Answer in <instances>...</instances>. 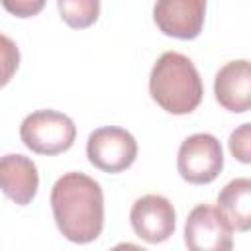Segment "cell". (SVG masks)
<instances>
[{
  "label": "cell",
  "instance_id": "cell-1",
  "mask_svg": "<svg viewBox=\"0 0 251 251\" xmlns=\"http://www.w3.org/2000/svg\"><path fill=\"white\" fill-rule=\"evenodd\" d=\"M51 210L59 231L73 243H92L104 227V192L88 175L71 171L51 188Z\"/></svg>",
  "mask_w": 251,
  "mask_h": 251
},
{
  "label": "cell",
  "instance_id": "cell-2",
  "mask_svg": "<svg viewBox=\"0 0 251 251\" xmlns=\"http://www.w3.org/2000/svg\"><path fill=\"white\" fill-rule=\"evenodd\" d=\"M149 94L165 112L184 116L200 106L204 84L198 69L186 55L165 51L151 69Z\"/></svg>",
  "mask_w": 251,
  "mask_h": 251
},
{
  "label": "cell",
  "instance_id": "cell-3",
  "mask_svg": "<svg viewBox=\"0 0 251 251\" xmlns=\"http://www.w3.org/2000/svg\"><path fill=\"white\" fill-rule=\"evenodd\" d=\"M20 137L37 155H59L73 147L76 139L75 122L57 110H35L24 118Z\"/></svg>",
  "mask_w": 251,
  "mask_h": 251
},
{
  "label": "cell",
  "instance_id": "cell-4",
  "mask_svg": "<svg viewBox=\"0 0 251 251\" xmlns=\"http://www.w3.org/2000/svg\"><path fill=\"white\" fill-rule=\"evenodd\" d=\"M176 169L190 184H208L216 180L224 169L222 143L212 133L188 135L178 147Z\"/></svg>",
  "mask_w": 251,
  "mask_h": 251
},
{
  "label": "cell",
  "instance_id": "cell-5",
  "mask_svg": "<svg viewBox=\"0 0 251 251\" xmlns=\"http://www.w3.org/2000/svg\"><path fill=\"white\" fill-rule=\"evenodd\" d=\"M86 157L90 165L104 173H122L133 165L137 157V141L124 127L104 126L88 135Z\"/></svg>",
  "mask_w": 251,
  "mask_h": 251
},
{
  "label": "cell",
  "instance_id": "cell-6",
  "mask_svg": "<svg viewBox=\"0 0 251 251\" xmlns=\"http://www.w3.org/2000/svg\"><path fill=\"white\" fill-rule=\"evenodd\" d=\"M188 251H233V229L216 206L198 204L184 222Z\"/></svg>",
  "mask_w": 251,
  "mask_h": 251
},
{
  "label": "cell",
  "instance_id": "cell-7",
  "mask_svg": "<svg viewBox=\"0 0 251 251\" xmlns=\"http://www.w3.org/2000/svg\"><path fill=\"white\" fill-rule=\"evenodd\" d=\"M175 208L161 194H145L137 198L129 212V222L137 237L147 243H163L175 233Z\"/></svg>",
  "mask_w": 251,
  "mask_h": 251
},
{
  "label": "cell",
  "instance_id": "cell-8",
  "mask_svg": "<svg viewBox=\"0 0 251 251\" xmlns=\"http://www.w3.org/2000/svg\"><path fill=\"white\" fill-rule=\"evenodd\" d=\"M204 0H161L153 6L155 25L176 39H196L204 25Z\"/></svg>",
  "mask_w": 251,
  "mask_h": 251
},
{
  "label": "cell",
  "instance_id": "cell-9",
  "mask_svg": "<svg viewBox=\"0 0 251 251\" xmlns=\"http://www.w3.org/2000/svg\"><path fill=\"white\" fill-rule=\"evenodd\" d=\"M214 94L222 108L243 114L251 106V65L247 59L226 63L214 78Z\"/></svg>",
  "mask_w": 251,
  "mask_h": 251
},
{
  "label": "cell",
  "instance_id": "cell-10",
  "mask_svg": "<svg viewBox=\"0 0 251 251\" xmlns=\"http://www.w3.org/2000/svg\"><path fill=\"white\" fill-rule=\"evenodd\" d=\"M39 188L35 163L20 153L0 157V190L18 206L29 204Z\"/></svg>",
  "mask_w": 251,
  "mask_h": 251
},
{
  "label": "cell",
  "instance_id": "cell-11",
  "mask_svg": "<svg viewBox=\"0 0 251 251\" xmlns=\"http://www.w3.org/2000/svg\"><path fill=\"white\" fill-rule=\"evenodd\" d=\"M218 210L231 229L247 231L251 227V178L229 180L218 194Z\"/></svg>",
  "mask_w": 251,
  "mask_h": 251
},
{
  "label": "cell",
  "instance_id": "cell-12",
  "mask_svg": "<svg viewBox=\"0 0 251 251\" xmlns=\"http://www.w3.org/2000/svg\"><path fill=\"white\" fill-rule=\"evenodd\" d=\"M57 8L67 25L75 29H84L98 20L100 2L98 0H59Z\"/></svg>",
  "mask_w": 251,
  "mask_h": 251
},
{
  "label": "cell",
  "instance_id": "cell-13",
  "mask_svg": "<svg viewBox=\"0 0 251 251\" xmlns=\"http://www.w3.org/2000/svg\"><path fill=\"white\" fill-rule=\"evenodd\" d=\"M20 67V49L16 41L0 31V88L6 86Z\"/></svg>",
  "mask_w": 251,
  "mask_h": 251
},
{
  "label": "cell",
  "instance_id": "cell-14",
  "mask_svg": "<svg viewBox=\"0 0 251 251\" xmlns=\"http://www.w3.org/2000/svg\"><path fill=\"white\" fill-rule=\"evenodd\" d=\"M249 129H251V124H241L237 129L231 131L229 135V151L231 155L241 161V163H251V135H249Z\"/></svg>",
  "mask_w": 251,
  "mask_h": 251
},
{
  "label": "cell",
  "instance_id": "cell-15",
  "mask_svg": "<svg viewBox=\"0 0 251 251\" xmlns=\"http://www.w3.org/2000/svg\"><path fill=\"white\" fill-rule=\"evenodd\" d=\"M2 6H4L10 14L18 16V18H31V16H35L37 12L43 10L45 2H43V0H16V2L2 0Z\"/></svg>",
  "mask_w": 251,
  "mask_h": 251
},
{
  "label": "cell",
  "instance_id": "cell-16",
  "mask_svg": "<svg viewBox=\"0 0 251 251\" xmlns=\"http://www.w3.org/2000/svg\"><path fill=\"white\" fill-rule=\"evenodd\" d=\"M110 251H147V249H143L141 245H135V243L126 241V243H118V245H114Z\"/></svg>",
  "mask_w": 251,
  "mask_h": 251
}]
</instances>
